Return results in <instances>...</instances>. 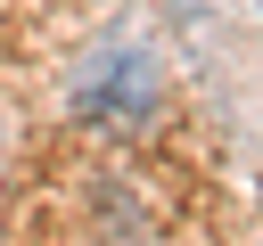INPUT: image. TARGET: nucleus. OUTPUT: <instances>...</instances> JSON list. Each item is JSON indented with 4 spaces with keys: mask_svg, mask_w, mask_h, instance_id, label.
Wrapping results in <instances>:
<instances>
[]
</instances>
